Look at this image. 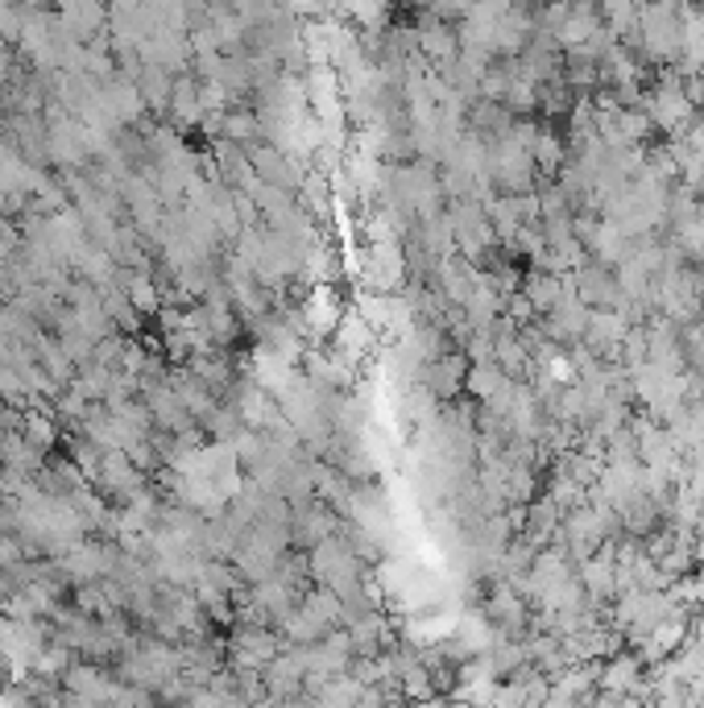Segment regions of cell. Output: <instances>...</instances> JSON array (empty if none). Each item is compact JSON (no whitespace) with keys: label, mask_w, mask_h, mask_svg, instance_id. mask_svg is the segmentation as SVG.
Listing matches in <instances>:
<instances>
[{"label":"cell","mask_w":704,"mask_h":708,"mask_svg":"<svg viewBox=\"0 0 704 708\" xmlns=\"http://www.w3.org/2000/svg\"><path fill=\"white\" fill-rule=\"evenodd\" d=\"M59 9H63V25L75 38H92L100 25H104V4L100 0H59Z\"/></svg>","instance_id":"1"},{"label":"cell","mask_w":704,"mask_h":708,"mask_svg":"<svg viewBox=\"0 0 704 708\" xmlns=\"http://www.w3.org/2000/svg\"><path fill=\"white\" fill-rule=\"evenodd\" d=\"M465 373H469L465 357H439V361L427 365V390L439 393V398H452L465 386Z\"/></svg>","instance_id":"2"},{"label":"cell","mask_w":704,"mask_h":708,"mask_svg":"<svg viewBox=\"0 0 704 708\" xmlns=\"http://www.w3.org/2000/svg\"><path fill=\"white\" fill-rule=\"evenodd\" d=\"M171 109H174V121L183 125H195V121H204V104H200V83L195 79H174V88H171Z\"/></svg>","instance_id":"3"},{"label":"cell","mask_w":704,"mask_h":708,"mask_svg":"<svg viewBox=\"0 0 704 708\" xmlns=\"http://www.w3.org/2000/svg\"><path fill=\"white\" fill-rule=\"evenodd\" d=\"M522 295L534 302V311L548 315L563 295V274H555V269H551V274H531L527 286H522Z\"/></svg>","instance_id":"4"},{"label":"cell","mask_w":704,"mask_h":708,"mask_svg":"<svg viewBox=\"0 0 704 708\" xmlns=\"http://www.w3.org/2000/svg\"><path fill=\"white\" fill-rule=\"evenodd\" d=\"M336 324H340V302H336V295H331L328 286H319L315 299L307 302V328L328 336V331H336Z\"/></svg>","instance_id":"5"},{"label":"cell","mask_w":704,"mask_h":708,"mask_svg":"<svg viewBox=\"0 0 704 708\" xmlns=\"http://www.w3.org/2000/svg\"><path fill=\"white\" fill-rule=\"evenodd\" d=\"M340 13L360 30H381L390 17V0H340Z\"/></svg>","instance_id":"6"},{"label":"cell","mask_w":704,"mask_h":708,"mask_svg":"<svg viewBox=\"0 0 704 708\" xmlns=\"http://www.w3.org/2000/svg\"><path fill=\"white\" fill-rule=\"evenodd\" d=\"M274 655H278V643H274L269 634H262V629L236 638V663H241V667H262V663H269Z\"/></svg>","instance_id":"7"},{"label":"cell","mask_w":704,"mask_h":708,"mask_svg":"<svg viewBox=\"0 0 704 708\" xmlns=\"http://www.w3.org/2000/svg\"><path fill=\"white\" fill-rule=\"evenodd\" d=\"M129 302L137 311H157V290L150 278H129Z\"/></svg>","instance_id":"8"}]
</instances>
